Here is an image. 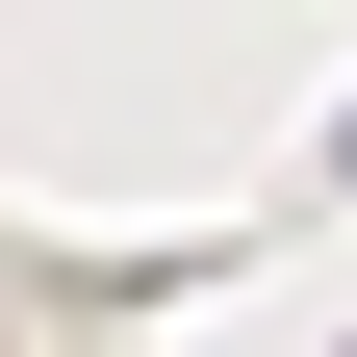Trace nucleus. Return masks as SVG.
Here are the masks:
<instances>
[{"label":"nucleus","instance_id":"obj_1","mask_svg":"<svg viewBox=\"0 0 357 357\" xmlns=\"http://www.w3.org/2000/svg\"><path fill=\"white\" fill-rule=\"evenodd\" d=\"M332 178H357V102H332Z\"/></svg>","mask_w":357,"mask_h":357}]
</instances>
